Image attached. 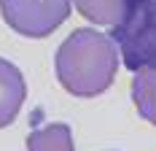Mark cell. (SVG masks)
Wrapping results in <instances>:
<instances>
[{"label":"cell","instance_id":"3957f363","mask_svg":"<svg viewBox=\"0 0 156 151\" xmlns=\"http://www.w3.org/2000/svg\"><path fill=\"white\" fill-rule=\"evenodd\" d=\"M3 22L24 38H46L70 16V0H0Z\"/></svg>","mask_w":156,"mask_h":151},{"label":"cell","instance_id":"52a82bcc","mask_svg":"<svg viewBox=\"0 0 156 151\" xmlns=\"http://www.w3.org/2000/svg\"><path fill=\"white\" fill-rule=\"evenodd\" d=\"M73 6L86 22L97 27H113L124 11V0H73Z\"/></svg>","mask_w":156,"mask_h":151},{"label":"cell","instance_id":"6da1fadb","mask_svg":"<svg viewBox=\"0 0 156 151\" xmlns=\"http://www.w3.org/2000/svg\"><path fill=\"white\" fill-rule=\"evenodd\" d=\"M119 65L121 54L116 41L94 27L73 30L54 57L57 81L73 97H97L110 89Z\"/></svg>","mask_w":156,"mask_h":151},{"label":"cell","instance_id":"277c9868","mask_svg":"<svg viewBox=\"0 0 156 151\" xmlns=\"http://www.w3.org/2000/svg\"><path fill=\"white\" fill-rule=\"evenodd\" d=\"M27 100V81L11 60L0 57V130L14 124Z\"/></svg>","mask_w":156,"mask_h":151},{"label":"cell","instance_id":"7a4b0ae2","mask_svg":"<svg viewBox=\"0 0 156 151\" xmlns=\"http://www.w3.org/2000/svg\"><path fill=\"white\" fill-rule=\"evenodd\" d=\"M110 38L126 70L135 73L156 65V0H124L121 19L113 24Z\"/></svg>","mask_w":156,"mask_h":151},{"label":"cell","instance_id":"5b68a950","mask_svg":"<svg viewBox=\"0 0 156 151\" xmlns=\"http://www.w3.org/2000/svg\"><path fill=\"white\" fill-rule=\"evenodd\" d=\"M27 151H76L70 124L51 121L43 127H35L27 135Z\"/></svg>","mask_w":156,"mask_h":151},{"label":"cell","instance_id":"8992f818","mask_svg":"<svg viewBox=\"0 0 156 151\" xmlns=\"http://www.w3.org/2000/svg\"><path fill=\"white\" fill-rule=\"evenodd\" d=\"M132 103L143 119L156 127V65L135 70L132 78Z\"/></svg>","mask_w":156,"mask_h":151}]
</instances>
